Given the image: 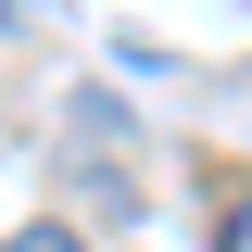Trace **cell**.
<instances>
[{
	"instance_id": "7a4b0ae2",
	"label": "cell",
	"mask_w": 252,
	"mask_h": 252,
	"mask_svg": "<svg viewBox=\"0 0 252 252\" xmlns=\"http://www.w3.org/2000/svg\"><path fill=\"white\" fill-rule=\"evenodd\" d=\"M215 252H252V202H227V227H215Z\"/></svg>"
},
{
	"instance_id": "3957f363",
	"label": "cell",
	"mask_w": 252,
	"mask_h": 252,
	"mask_svg": "<svg viewBox=\"0 0 252 252\" xmlns=\"http://www.w3.org/2000/svg\"><path fill=\"white\" fill-rule=\"evenodd\" d=\"M26 13H38V0H0V26H26Z\"/></svg>"
},
{
	"instance_id": "6da1fadb",
	"label": "cell",
	"mask_w": 252,
	"mask_h": 252,
	"mask_svg": "<svg viewBox=\"0 0 252 252\" xmlns=\"http://www.w3.org/2000/svg\"><path fill=\"white\" fill-rule=\"evenodd\" d=\"M0 252H89V240H76V227H13Z\"/></svg>"
}]
</instances>
